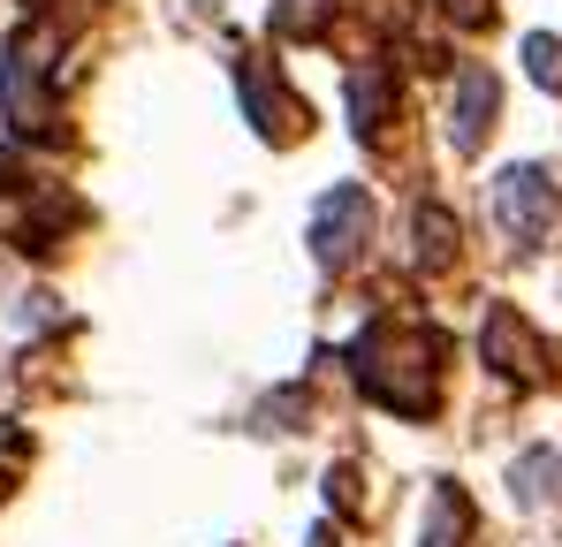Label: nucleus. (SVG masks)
Returning a JSON list of instances; mask_svg holds the SVG:
<instances>
[{
    "label": "nucleus",
    "instance_id": "9",
    "mask_svg": "<svg viewBox=\"0 0 562 547\" xmlns=\"http://www.w3.org/2000/svg\"><path fill=\"white\" fill-rule=\"evenodd\" d=\"M350 107H358V130H387V107H395V77H387V62H373V69L350 85Z\"/></svg>",
    "mask_w": 562,
    "mask_h": 547
},
{
    "label": "nucleus",
    "instance_id": "10",
    "mask_svg": "<svg viewBox=\"0 0 562 547\" xmlns=\"http://www.w3.org/2000/svg\"><path fill=\"white\" fill-rule=\"evenodd\" d=\"M411 236H418V259H426V267H449V259H457V221H449L441 205H418Z\"/></svg>",
    "mask_w": 562,
    "mask_h": 547
},
{
    "label": "nucleus",
    "instance_id": "2",
    "mask_svg": "<svg viewBox=\"0 0 562 547\" xmlns=\"http://www.w3.org/2000/svg\"><path fill=\"white\" fill-rule=\"evenodd\" d=\"M46 54H54V23H23L8 46H0V107L23 137H54L61 130V107L46 99Z\"/></svg>",
    "mask_w": 562,
    "mask_h": 547
},
{
    "label": "nucleus",
    "instance_id": "14",
    "mask_svg": "<svg viewBox=\"0 0 562 547\" xmlns=\"http://www.w3.org/2000/svg\"><path fill=\"white\" fill-rule=\"evenodd\" d=\"M327 502H335V510H358V471H350V464L327 479Z\"/></svg>",
    "mask_w": 562,
    "mask_h": 547
},
{
    "label": "nucleus",
    "instance_id": "15",
    "mask_svg": "<svg viewBox=\"0 0 562 547\" xmlns=\"http://www.w3.org/2000/svg\"><path fill=\"white\" fill-rule=\"evenodd\" d=\"M0 494H8V479H0Z\"/></svg>",
    "mask_w": 562,
    "mask_h": 547
},
{
    "label": "nucleus",
    "instance_id": "11",
    "mask_svg": "<svg viewBox=\"0 0 562 547\" xmlns=\"http://www.w3.org/2000/svg\"><path fill=\"white\" fill-rule=\"evenodd\" d=\"M509 479H517V494H525V502H555V494H562V456H548V449L517 456V471H509Z\"/></svg>",
    "mask_w": 562,
    "mask_h": 547
},
{
    "label": "nucleus",
    "instance_id": "5",
    "mask_svg": "<svg viewBox=\"0 0 562 547\" xmlns=\"http://www.w3.org/2000/svg\"><path fill=\"white\" fill-rule=\"evenodd\" d=\"M494 213H502V228H509L517 244H548L555 221H562L555 182L540 176V168H509V176L494 182Z\"/></svg>",
    "mask_w": 562,
    "mask_h": 547
},
{
    "label": "nucleus",
    "instance_id": "7",
    "mask_svg": "<svg viewBox=\"0 0 562 547\" xmlns=\"http://www.w3.org/2000/svg\"><path fill=\"white\" fill-rule=\"evenodd\" d=\"M494 107H502V85H494V69L486 62H471L464 77H457V145L479 153L486 145V130H494Z\"/></svg>",
    "mask_w": 562,
    "mask_h": 547
},
{
    "label": "nucleus",
    "instance_id": "1",
    "mask_svg": "<svg viewBox=\"0 0 562 547\" xmlns=\"http://www.w3.org/2000/svg\"><path fill=\"white\" fill-rule=\"evenodd\" d=\"M441 358H449V343L434 327H411V320H380V327L358 335L366 395L387 403V411H403V418H426L441 403Z\"/></svg>",
    "mask_w": 562,
    "mask_h": 547
},
{
    "label": "nucleus",
    "instance_id": "4",
    "mask_svg": "<svg viewBox=\"0 0 562 547\" xmlns=\"http://www.w3.org/2000/svg\"><path fill=\"white\" fill-rule=\"evenodd\" d=\"M366 236H373V198L366 190L342 182V190H327L312 205V252H319V267H350Z\"/></svg>",
    "mask_w": 562,
    "mask_h": 547
},
{
    "label": "nucleus",
    "instance_id": "6",
    "mask_svg": "<svg viewBox=\"0 0 562 547\" xmlns=\"http://www.w3.org/2000/svg\"><path fill=\"white\" fill-rule=\"evenodd\" d=\"M236 85H244V99H251V122H259V137H267V145H289V137H296V122H312V107H296V99L274 85V69H267V62H236Z\"/></svg>",
    "mask_w": 562,
    "mask_h": 547
},
{
    "label": "nucleus",
    "instance_id": "8",
    "mask_svg": "<svg viewBox=\"0 0 562 547\" xmlns=\"http://www.w3.org/2000/svg\"><path fill=\"white\" fill-rule=\"evenodd\" d=\"M479 533V517H471V494L457 479H441L434 494H426V547H471Z\"/></svg>",
    "mask_w": 562,
    "mask_h": 547
},
{
    "label": "nucleus",
    "instance_id": "12",
    "mask_svg": "<svg viewBox=\"0 0 562 547\" xmlns=\"http://www.w3.org/2000/svg\"><path fill=\"white\" fill-rule=\"evenodd\" d=\"M525 62H532V77L548 91H562V46L555 38H525Z\"/></svg>",
    "mask_w": 562,
    "mask_h": 547
},
{
    "label": "nucleus",
    "instance_id": "3",
    "mask_svg": "<svg viewBox=\"0 0 562 547\" xmlns=\"http://www.w3.org/2000/svg\"><path fill=\"white\" fill-rule=\"evenodd\" d=\"M479 358L494 365L509 388H548V372H555V365H548V343L532 335V320H525L517 304H494V312H486V327H479Z\"/></svg>",
    "mask_w": 562,
    "mask_h": 547
},
{
    "label": "nucleus",
    "instance_id": "13",
    "mask_svg": "<svg viewBox=\"0 0 562 547\" xmlns=\"http://www.w3.org/2000/svg\"><path fill=\"white\" fill-rule=\"evenodd\" d=\"M441 8H449V23H471V31L494 23V0H441Z\"/></svg>",
    "mask_w": 562,
    "mask_h": 547
}]
</instances>
